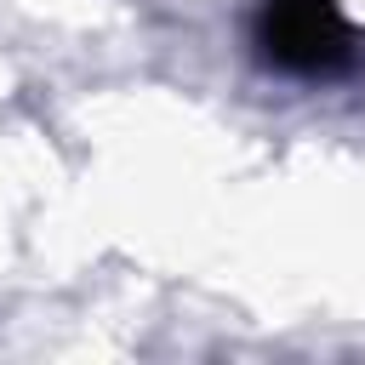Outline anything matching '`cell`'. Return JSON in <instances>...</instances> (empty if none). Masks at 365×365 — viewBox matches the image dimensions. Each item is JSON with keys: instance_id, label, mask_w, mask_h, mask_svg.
I'll use <instances>...</instances> for the list:
<instances>
[{"instance_id": "1", "label": "cell", "mask_w": 365, "mask_h": 365, "mask_svg": "<svg viewBox=\"0 0 365 365\" xmlns=\"http://www.w3.org/2000/svg\"><path fill=\"white\" fill-rule=\"evenodd\" d=\"M257 51L291 80H348L365 63L359 29L342 17L336 0H262Z\"/></svg>"}]
</instances>
